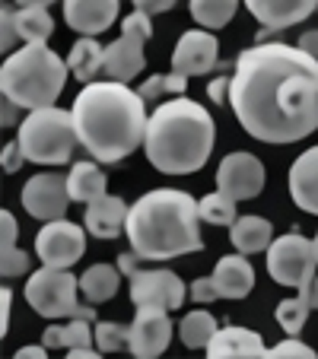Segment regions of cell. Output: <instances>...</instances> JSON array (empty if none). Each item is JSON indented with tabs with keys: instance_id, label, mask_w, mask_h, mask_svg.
I'll use <instances>...</instances> for the list:
<instances>
[{
	"instance_id": "cell-1",
	"label": "cell",
	"mask_w": 318,
	"mask_h": 359,
	"mask_svg": "<svg viewBox=\"0 0 318 359\" xmlns=\"http://www.w3.org/2000/svg\"><path fill=\"white\" fill-rule=\"evenodd\" d=\"M230 105L249 137L299 143L318 130V57L299 45L258 41L236 57Z\"/></svg>"
},
{
	"instance_id": "cell-2",
	"label": "cell",
	"mask_w": 318,
	"mask_h": 359,
	"mask_svg": "<svg viewBox=\"0 0 318 359\" xmlns=\"http://www.w3.org/2000/svg\"><path fill=\"white\" fill-rule=\"evenodd\" d=\"M74 124L80 143L99 163H121L147 137V99L121 80H93L74 99Z\"/></svg>"
},
{
	"instance_id": "cell-3",
	"label": "cell",
	"mask_w": 318,
	"mask_h": 359,
	"mask_svg": "<svg viewBox=\"0 0 318 359\" xmlns=\"http://www.w3.org/2000/svg\"><path fill=\"white\" fill-rule=\"evenodd\" d=\"M217 143V124L201 102L169 95L147 121L143 153L163 175H194L207 165Z\"/></svg>"
},
{
	"instance_id": "cell-4",
	"label": "cell",
	"mask_w": 318,
	"mask_h": 359,
	"mask_svg": "<svg viewBox=\"0 0 318 359\" xmlns=\"http://www.w3.org/2000/svg\"><path fill=\"white\" fill-rule=\"evenodd\" d=\"M131 248L143 261H172L201 251V213L188 191L156 188L137 197L124 223Z\"/></svg>"
},
{
	"instance_id": "cell-5",
	"label": "cell",
	"mask_w": 318,
	"mask_h": 359,
	"mask_svg": "<svg viewBox=\"0 0 318 359\" xmlns=\"http://www.w3.org/2000/svg\"><path fill=\"white\" fill-rule=\"evenodd\" d=\"M70 67L58 51H51L41 41H26L22 48H13L0 67V93L22 105L26 111L55 105L58 95L67 86Z\"/></svg>"
},
{
	"instance_id": "cell-6",
	"label": "cell",
	"mask_w": 318,
	"mask_h": 359,
	"mask_svg": "<svg viewBox=\"0 0 318 359\" xmlns=\"http://www.w3.org/2000/svg\"><path fill=\"white\" fill-rule=\"evenodd\" d=\"M20 140L26 159L39 165H64L74 159V149L80 147V134L74 124V111H64L58 105L32 109L20 121Z\"/></svg>"
},
{
	"instance_id": "cell-7",
	"label": "cell",
	"mask_w": 318,
	"mask_h": 359,
	"mask_svg": "<svg viewBox=\"0 0 318 359\" xmlns=\"http://www.w3.org/2000/svg\"><path fill=\"white\" fill-rule=\"evenodd\" d=\"M26 302L32 305V312H39L41 318L58 321V318H70L80 292V277L67 271V267H41L32 277L26 280Z\"/></svg>"
},
{
	"instance_id": "cell-8",
	"label": "cell",
	"mask_w": 318,
	"mask_h": 359,
	"mask_svg": "<svg viewBox=\"0 0 318 359\" xmlns=\"http://www.w3.org/2000/svg\"><path fill=\"white\" fill-rule=\"evenodd\" d=\"M153 35V22H150V13L143 10H134L121 20V35L118 41H112L105 48V74L109 80H121V83H131L134 76L143 74L147 67V41Z\"/></svg>"
},
{
	"instance_id": "cell-9",
	"label": "cell",
	"mask_w": 318,
	"mask_h": 359,
	"mask_svg": "<svg viewBox=\"0 0 318 359\" xmlns=\"http://www.w3.org/2000/svg\"><path fill=\"white\" fill-rule=\"evenodd\" d=\"M318 271V255L315 242L305 238L303 232H286V236L274 238L267 248V273L274 283L299 290L305 286Z\"/></svg>"
},
{
	"instance_id": "cell-10",
	"label": "cell",
	"mask_w": 318,
	"mask_h": 359,
	"mask_svg": "<svg viewBox=\"0 0 318 359\" xmlns=\"http://www.w3.org/2000/svg\"><path fill=\"white\" fill-rule=\"evenodd\" d=\"M86 251V226L70 223L67 217L48 219L35 236V255L48 267H74Z\"/></svg>"
},
{
	"instance_id": "cell-11",
	"label": "cell",
	"mask_w": 318,
	"mask_h": 359,
	"mask_svg": "<svg viewBox=\"0 0 318 359\" xmlns=\"http://www.w3.org/2000/svg\"><path fill=\"white\" fill-rule=\"evenodd\" d=\"M20 201H22V210L29 217L41 219H61L67 217V207L74 203L67 188V175H58V172H41V175H32L20 191Z\"/></svg>"
},
{
	"instance_id": "cell-12",
	"label": "cell",
	"mask_w": 318,
	"mask_h": 359,
	"mask_svg": "<svg viewBox=\"0 0 318 359\" xmlns=\"http://www.w3.org/2000/svg\"><path fill=\"white\" fill-rule=\"evenodd\" d=\"M172 344V318L163 305H137V318L131 325V356L153 359L163 356Z\"/></svg>"
},
{
	"instance_id": "cell-13",
	"label": "cell",
	"mask_w": 318,
	"mask_h": 359,
	"mask_svg": "<svg viewBox=\"0 0 318 359\" xmlns=\"http://www.w3.org/2000/svg\"><path fill=\"white\" fill-rule=\"evenodd\" d=\"M131 302L134 305H163V309H182L185 283L178 273L156 267V271H134L131 277Z\"/></svg>"
},
{
	"instance_id": "cell-14",
	"label": "cell",
	"mask_w": 318,
	"mask_h": 359,
	"mask_svg": "<svg viewBox=\"0 0 318 359\" xmlns=\"http://www.w3.org/2000/svg\"><path fill=\"white\" fill-rule=\"evenodd\" d=\"M217 188L236 201H251L264 188V165L251 153H230L217 165Z\"/></svg>"
},
{
	"instance_id": "cell-15",
	"label": "cell",
	"mask_w": 318,
	"mask_h": 359,
	"mask_svg": "<svg viewBox=\"0 0 318 359\" xmlns=\"http://www.w3.org/2000/svg\"><path fill=\"white\" fill-rule=\"evenodd\" d=\"M220 61V41L210 29H191L175 41L172 51V70L185 76H201L210 74Z\"/></svg>"
},
{
	"instance_id": "cell-16",
	"label": "cell",
	"mask_w": 318,
	"mask_h": 359,
	"mask_svg": "<svg viewBox=\"0 0 318 359\" xmlns=\"http://www.w3.org/2000/svg\"><path fill=\"white\" fill-rule=\"evenodd\" d=\"M245 7L264 32H284L318 13V0H245Z\"/></svg>"
},
{
	"instance_id": "cell-17",
	"label": "cell",
	"mask_w": 318,
	"mask_h": 359,
	"mask_svg": "<svg viewBox=\"0 0 318 359\" xmlns=\"http://www.w3.org/2000/svg\"><path fill=\"white\" fill-rule=\"evenodd\" d=\"M121 0H64V20L77 35H99L115 26Z\"/></svg>"
},
{
	"instance_id": "cell-18",
	"label": "cell",
	"mask_w": 318,
	"mask_h": 359,
	"mask_svg": "<svg viewBox=\"0 0 318 359\" xmlns=\"http://www.w3.org/2000/svg\"><path fill=\"white\" fill-rule=\"evenodd\" d=\"M286 184H290V197L299 210L318 217V147L299 153L296 163L290 165Z\"/></svg>"
},
{
	"instance_id": "cell-19",
	"label": "cell",
	"mask_w": 318,
	"mask_h": 359,
	"mask_svg": "<svg viewBox=\"0 0 318 359\" xmlns=\"http://www.w3.org/2000/svg\"><path fill=\"white\" fill-rule=\"evenodd\" d=\"M128 203L115 194H105L99 201L86 203V213H83V226H86L89 236L95 238H118L124 232L128 223Z\"/></svg>"
},
{
	"instance_id": "cell-20",
	"label": "cell",
	"mask_w": 318,
	"mask_h": 359,
	"mask_svg": "<svg viewBox=\"0 0 318 359\" xmlns=\"http://www.w3.org/2000/svg\"><path fill=\"white\" fill-rule=\"evenodd\" d=\"M213 283H217L220 299H245L255 286V267L249 264V255H226L213 267Z\"/></svg>"
},
{
	"instance_id": "cell-21",
	"label": "cell",
	"mask_w": 318,
	"mask_h": 359,
	"mask_svg": "<svg viewBox=\"0 0 318 359\" xmlns=\"http://www.w3.org/2000/svg\"><path fill=\"white\" fill-rule=\"evenodd\" d=\"M207 356L210 359H249V356H267V344L261 334L249 331V327H220L213 334V340L207 344Z\"/></svg>"
},
{
	"instance_id": "cell-22",
	"label": "cell",
	"mask_w": 318,
	"mask_h": 359,
	"mask_svg": "<svg viewBox=\"0 0 318 359\" xmlns=\"http://www.w3.org/2000/svg\"><path fill=\"white\" fill-rule=\"evenodd\" d=\"M230 242L236 251L242 255H261V251L271 248L274 242V226L264 217H255V213H245L236 223L230 226Z\"/></svg>"
},
{
	"instance_id": "cell-23",
	"label": "cell",
	"mask_w": 318,
	"mask_h": 359,
	"mask_svg": "<svg viewBox=\"0 0 318 359\" xmlns=\"http://www.w3.org/2000/svg\"><path fill=\"white\" fill-rule=\"evenodd\" d=\"M67 67L83 86L93 83L99 74H105V45H99L95 35H80L67 55Z\"/></svg>"
},
{
	"instance_id": "cell-24",
	"label": "cell",
	"mask_w": 318,
	"mask_h": 359,
	"mask_svg": "<svg viewBox=\"0 0 318 359\" xmlns=\"http://www.w3.org/2000/svg\"><path fill=\"white\" fill-rule=\"evenodd\" d=\"M67 188H70V197L77 203H93L99 197L109 194L105 188V172L99 169V159H83V163H74L67 172Z\"/></svg>"
},
{
	"instance_id": "cell-25",
	"label": "cell",
	"mask_w": 318,
	"mask_h": 359,
	"mask_svg": "<svg viewBox=\"0 0 318 359\" xmlns=\"http://www.w3.org/2000/svg\"><path fill=\"white\" fill-rule=\"evenodd\" d=\"M121 277L124 273L118 264H93L89 271H83V277H80L83 299L93 305L109 302V299L118 292V286H121Z\"/></svg>"
},
{
	"instance_id": "cell-26",
	"label": "cell",
	"mask_w": 318,
	"mask_h": 359,
	"mask_svg": "<svg viewBox=\"0 0 318 359\" xmlns=\"http://www.w3.org/2000/svg\"><path fill=\"white\" fill-rule=\"evenodd\" d=\"M93 321L86 318H70L67 325H51L45 327L41 344L48 350H77V346H93L95 344V327H89Z\"/></svg>"
},
{
	"instance_id": "cell-27",
	"label": "cell",
	"mask_w": 318,
	"mask_h": 359,
	"mask_svg": "<svg viewBox=\"0 0 318 359\" xmlns=\"http://www.w3.org/2000/svg\"><path fill=\"white\" fill-rule=\"evenodd\" d=\"M217 318L207 312V309H194V312H188L182 318V325H178V337H182V344L188 346V350H207V344L213 340V334H217Z\"/></svg>"
},
{
	"instance_id": "cell-28",
	"label": "cell",
	"mask_w": 318,
	"mask_h": 359,
	"mask_svg": "<svg viewBox=\"0 0 318 359\" xmlns=\"http://www.w3.org/2000/svg\"><path fill=\"white\" fill-rule=\"evenodd\" d=\"M188 10L201 29L217 32V29H223L236 16L239 0H188Z\"/></svg>"
},
{
	"instance_id": "cell-29",
	"label": "cell",
	"mask_w": 318,
	"mask_h": 359,
	"mask_svg": "<svg viewBox=\"0 0 318 359\" xmlns=\"http://www.w3.org/2000/svg\"><path fill=\"white\" fill-rule=\"evenodd\" d=\"M16 26H20L22 41H41V45L55 32V20H51L48 7H20L16 10Z\"/></svg>"
},
{
	"instance_id": "cell-30",
	"label": "cell",
	"mask_w": 318,
	"mask_h": 359,
	"mask_svg": "<svg viewBox=\"0 0 318 359\" xmlns=\"http://www.w3.org/2000/svg\"><path fill=\"white\" fill-rule=\"evenodd\" d=\"M236 197H230L226 191H213V194L201 197L197 201V213H201V223H210V226H232L236 223Z\"/></svg>"
},
{
	"instance_id": "cell-31",
	"label": "cell",
	"mask_w": 318,
	"mask_h": 359,
	"mask_svg": "<svg viewBox=\"0 0 318 359\" xmlns=\"http://www.w3.org/2000/svg\"><path fill=\"white\" fill-rule=\"evenodd\" d=\"M137 93H140L147 102H159V99H166V95H185L188 93V76L178 74V70L147 76V80L137 86Z\"/></svg>"
},
{
	"instance_id": "cell-32",
	"label": "cell",
	"mask_w": 318,
	"mask_h": 359,
	"mask_svg": "<svg viewBox=\"0 0 318 359\" xmlns=\"http://www.w3.org/2000/svg\"><path fill=\"white\" fill-rule=\"evenodd\" d=\"M309 312H312V305L305 302L303 296H293V299H284V302L277 305V325L284 327L286 334H293L296 337L299 331L305 327V318H309Z\"/></svg>"
},
{
	"instance_id": "cell-33",
	"label": "cell",
	"mask_w": 318,
	"mask_h": 359,
	"mask_svg": "<svg viewBox=\"0 0 318 359\" xmlns=\"http://www.w3.org/2000/svg\"><path fill=\"white\" fill-rule=\"evenodd\" d=\"M131 344V325L121 321H99L95 325V346L102 353H121Z\"/></svg>"
},
{
	"instance_id": "cell-34",
	"label": "cell",
	"mask_w": 318,
	"mask_h": 359,
	"mask_svg": "<svg viewBox=\"0 0 318 359\" xmlns=\"http://www.w3.org/2000/svg\"><path fill=\"white\" fill-rule=\"evenodd\" d=\"M267 356H271V359H315V350L290 334L286 340H280V344L267 346Z\"/></svg>"
},
{
	"instance_id": "cell-35",
	"label": "cell",
	"mask_w": 318,
	"mask_h": 359,
	"mask_svg": "<svg viewBox=\"0 0 318 359\" xmlns=\"http://www.w3.org/2000/svg\"><path fill=\"white\" fill-rule=\"evenodd\" d=\"M29 271V255L22 248H0V273L7 280L13 277H22V273Z\"/></svg>"
},
{
	"instance_id": "cell-36",
	"label": "cell",
	"mask_w": 318,
	"mask_h": 359,
	"mask_svg": "<svg viewBox=\"0 0 318 359\" xmlns=\"http://www.w3.org/2000/svg\"><path fill=\"white\" fill-rule=\"evenodd\" d=\"M16 41H22L20 26H16V10H10L7 4H4V10H0V48H4V51L16 48Z\"/></svg>"
},
{
	"instance_id": "cell-37",
	"label": "cell",
	"mask_w": 318,
	"mask_h": 359,
	"mask_svg": "<svg viewBox=\"0 0 318 359\" xmlns=\"http://www.w3.org/2000/svg\"><path fill=\"white\" fill-rule=\"evenodd\" d=\"M188 292H191V302H197V305H210V302H217V299H220L213 277H201V280H194Z\"/></svg>"
},
{
	"instance_id": "cell-38",
	"label": "cell",
	"mask_w": 318,
	"mask_h": 359,
	"mask_svg": "<svg viewBox=\"0 0 318 359\" xmlns=\"http://www.w3.org/2000/svg\"><path fill=\"white\" fill-rule=\"evenodd\" d=\"M16 238H20V223L10 210L0 213V248H13Z\"/></svg>"
},
{
	"instance_id": "cell-39",
	"label": "cell",
	"mask_w": 318,
	"mask_h": 359,
	"mask_svg": "<svg viewBox=\"0 0 318 359\" xmlns=\"http://www.w3.org/2000/svg\"><path fill=\"white\" fill-rule=\"evenodd\" d=\"M0 163H4V172H7V175H13V172L22 169V163H26V153H22L20 140H13V143H7V147H4V156H0Z\"/></svg>"
},
{
	"instance_id": "cell-40",
	"label": "cell",
	"mask_w": 318,
	"mask_h": 359,
	"mask_svg": "<svg viewBox=\"0 0 318 359\" xmlns=\"http://www.w3.org/2000/svg\"><path fill=\"white\" fill-rule=\"evenodd\" d=\"M230 83H232V76H226V74L207 83V95H210V102H213V105H223V102H230Z\"/></svg>"
},
{
	"instance_id": "cell-41",
	"label": "cell",
	"mask_w": 318,
	"mask_h": 359,
	"mask_svg": "<svg viewBox=\"0 0 318 359\" xmlns=\"http://www.w3.org/2000/svg\"><path fill=\"white\" fill-rule=\"evenodd\" d=\"M178 0H134V10H143L150 16H159V13H169L175 7Z\"/></svg>"
},
{
	"instance_id": "cell-42",
	"label": "cell",
	"mask_w": 318,
	"mask_h": 359,
	"mask_svg": "<svg viewBox=\"0 0 318 359\" xmlns=\"http://www.w3.org/2000/svg\"><path fill=\"white\" fill-rule=\"evenodd\" d=\"M20 111H22V105H16L13 99H7L4 95V111H0V121H4V128H20Z\"/></svg>"
},
{
	"instance_id": "cell-43",
	"label": "cell",
	"mask_w": 318,
	"mask_h": 359,
	"mask_svg": "<svg viewBox=\"0 0 318 359\" xmlns=\"http://www.w3.org/2000/svg\"><path fill=\"white\" fill-rule=\"evenodd\" d=\"M0 331H4V337H7V331H10V302H13V292L7 290V286H4V290H0Z\"/></svg>"
},
{
	"instance_id": "cell-44",
	"label": "cell",
	"mask_w": 318,
	"mask_h": 359,
	"mask_svg": "<svg viewBox=\"0 0 318 359\" xmlns=\"http://www.w3.org/2000/svg\"><path fill=\"white\" fill-rule=\"evenodd\" d=\"M137 261H143V258H140V255H137L134 248H131V251H124L121 258H118V267H121V273H124V277H134V271H140V267H137Z\"/></svg>"
},
{
	"instance_id": "cell-45",
	"label": "cell",
	"mask_w": 318,
	"mask_h": 359,
	"mask_svg": "<svg viewBox=\"0 0 318 359\" xmlns=\"http://www.w3.org/2000/svg\"><path fill=\"white\" fill-rule=\"evenodd\" d=\"M299 296H303L305 302L312 305V312H318V273H315V277H312L305 286H299Z\"/></svg>"
},
{
	"instance_id": "cell-46",
	"label": "cell",
	"mask_w": 318,
	"mask_h": 359,
	"mask_svg": "<svg viewBox=\"0 0 318 359\" xmlns=\"http://www.w3.org/2000/svg\"><path fill=\"white\" fill-rule=\"evenodd\" d=\"M296 45L303 48V51H309L312 57H318V29H309V32H303Z\"/></svg>"
},
{
	"instance_id": "cell-47",
	"label": "cell",
	"mask_w": 318,
	"mask_h": 359,
	"mask_svg": "<svg viewBox=\"0 0 318 359\" xmlns=\"http://www.w3.org/2000/svg\"><path fill=\"white\" fill-rule=\"evenodd\" d=\"M13 356L16 359H45L48 356V346L45 344H39V346H20Z\"/></svg>"
},
{
	"instance_id": "cell-48",
	"label": "cell",
	"mask_w": 318,
	"mask_h": 359,
	"mask_svg": "<svg viewBox=\"0 0 318 359\" xmlns=\"http://www.w3.org/2000/svg\"><path fill=\"white\" fill-rule=\"evenodd\" d=\"M67 356L70 359H95V356H102V350L99 346H95V350L93 346H77V350H67Z\"/></svg>"
},
{
	"instance_id": "cell-49",
	"label": "cell",
	"mask_w": 318,
	"mask_h": 359,
	"mask_svg": "<svg viewBox=\"0 0 318 359\" xmlns=\"http://www.w3.org/2000/svg\"><path fill=\"white\" fill-rule=\"evenodd\" d=\"M20 7H51L55 0H16Z\"/></svg>"
},
{
	"instance_id": "cell-50",
	"label": "cell",
	"mask_w": 318,
	"mask_h": 359,
	"mask_svg": "<svg viewBox=\"0 0 318 359\" xmlns=\"http://www.w3.org/2000/svg\"><path fill=\"white\" fill-rule=\"evenodd\" d=\"M312 242H315V255H318V232H315V238H312Z\"/></svg>"
}]
</instances>
